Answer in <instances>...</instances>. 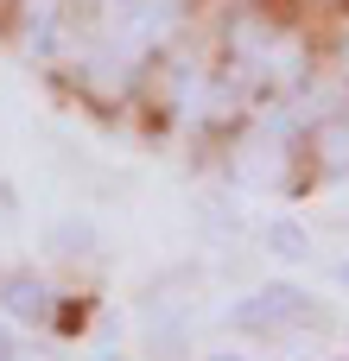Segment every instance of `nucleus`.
I'll return each instance as SVG.
<instances>
[{
	"label": "nucleus",
	"mask_w": 349,
	"mask_h": 361,
	"mask_svg": "<svg viewBox=\"0 0 349 361\" xmlns=\"http://www.w3.org/2000/svg\"><path fill=\"white\" fill-rule=\"evenodd\" d=\"M0 361H13V336H6V324H0Z\"/></svg>",
	"instance_id": "nucleus-8"
},
{
	"label": "nucleus",
	"mask_w": 349,
	"mask_h": 361,
	"mask_svg": "<svg viewBox=\"0 0 349 361\" xmlns=\"http://www.w3.org/2000/svg\"><path fill=\"white\" fill-rule=\"evenodd\" d=\"M337 286H343V292H349V260H337Z\"/></svg>",
	"instance_id": "nucleus-9"
},
{
	"label": "nucleus",
	"mask_w": 349,
	"mask_h": 361,
	"mask_svg": "<svg viewBox=\"0 0 349 361\" xmlns=\"http://www.w3.org/2000/svg\"><path fill=\"white\" fill-rule=\"evenodd\" d=\"M261 70H267V82L299 89V82H305V70H312V57H305V44H299V38H273V44L261 51Z\"/></svg>",
	"instance_id": "nucleus-3"
},
{
	"label": "nucleus",
	"mask_w": 349,
	"mask_h": 361,
	"mask_svg": "<svg viewBox=\"0 0 349 361\" xmlns=\"http://www.w3.org/2000/svg\"><path fill=\"white\" fill-rule=\"evenodd\" d=\"M95 361H121V355H95Z\"/></svg>",
	"instance_id": "nucleus-11"
},
{
	"label": "nucleus",
	"mask_w": 349,
	"mask_h": 361,
	"mask_svg": "<svg viewBox=\"0 0 349 361\" xmlns=\"http://www.w3.org/2000/svg\"><path fill=\"white\" fill-rule=\"evenodd\" d=\"M318 152L331 171H349V121H324L318 127Z\"/></svg>",
	"instance_id": "nucleus-6"
},
{
	"label": "nucleus",
	"mask_w": 349,
	"mask_h": 361,
	"mask_svg": "<svg viewBox=\"0 0 349 361\" xmlns=\"http://www.w3.org/2000/svg\"><path fill=\"white\" fill-rule=\"evenodd\" d=\"M229 324H235V330H286V324H324V311L312 305V292L273 279V286L248 292L242 305H229Z\"/></svg>",
	"instance_id": "nucleus-1"
},
{
	"label": "nucleus",
	"mask_w": 349,
	"mask_h": 361,
	"mask_svg": "<svg viewBox=\"0 0 349 361\" xmlns=\"http://www.w3.org/2000/svg\"><path fill=\"white\" fill-rule=\"evenodd\" d=\"M57 6H64V0H19V32H25V51H45V44H51Z\"/></svg>",
	"instance_id": "nucleus-4"
},
{
	"label": "nucleus",
	"mask_w": 349,
	"mask_h": 361,
	"mask_svg": "<svg viewBox=\"0 0 349 361\" xmlns=\"http://www.w3.org/2000/svg\"><path fill=\"white\" fill-rule=\"evenodd\" d=\"M0 311H6L13 324H45V317H51V292H45V279L13 273V279L0 286Z\"/></svg>",
	"instance_id": "nucleus-2"
},
{
	"label": "nucleus",
	"mask_w": 349,
	"mask_h": 361,
	"mask_svg": "<svg viewBox=\"0 0 349 361\" xmlns=\"http://www.w3.org/2000/svg\"><path fill=\"white\" fill-rule=\"evenodd\" d=\"M89 241H95V228H89L83 216H64V222H51V247H57V254H89Z\"/></svg>",
	"instance_id": "nucleus-7"
},
{
	"label": "nucleus",
	"mask_w": 349,
	"mask_h": 361,
	"mask_svg": "<svg viewBox=\"0 0 349 361\" xmlns=\"http://www.w3.org/2000/svg\"><path fill=\"white\" fill-rule=\"evenodd\" d=\"M210 361H248V355H235V349H216V355H210Z\"/></svg>",
	"instance_id": "nucleus-10"
},
{
	"label": "nucleus",
	"mask_w": 349,
	"mask_h": 361,
	"mask_svg": "<svg viewBox=\"0 0 349 361\" xmlns=\"http://www.w3.org/2000/svg\"><path fill=\"white\" fill-rule=\"evenodd\" d=\"M261 241H267V254H280V260H305V254H312V241H305L299 222H267Z\"/></svg>",
	"instance_id": "nucleus-5"
}]
</instances>
